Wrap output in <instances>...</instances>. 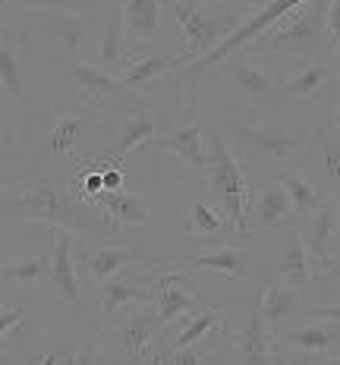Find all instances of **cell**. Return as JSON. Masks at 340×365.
Here are the masks:
<instances>
[{
  "label": "cell",
  "instance_id": "cell-42",
  "mask_svg": "<svg viewBox=\"0 0 340 365\" xmlns=\"http://www.w3.org/2000/svg\"><path fill=\"white\" fill-rule=\"evenodd\" d=\"M331 57H334V66H337V73H340V41L334 44V54H331Z\"/></svg>",
  "mask_w": 340,
  "mask_h": 365
},
{
  "label": "cell",
  "instance_id": "cell-41",
  "mask_svg": "<svg viewBox=\"0 0 340 365\" xmlns=\"http://www.w3.org/2000/svg\"><path fill=\"white\" fill-rule=\"evenodd\" d=\"M324 277H340V258H331L328 268H324Z\"/></svg>",
  "mask_w": 340,
  "mask_h": 365
},
{
  "label": "cell",
  "instance_id": "cell-1",
  "mask_svg": "<svg viewBox=\"0 0 340 365\" xmlns=\"http://www.w3.org/2000/svg\"><path fill=\"white\" fill-rule=\"evenodd\" d=\"M6 220H41L48 227H66L73 233H82L88 240H104L108 233H117L108 217V211L88 202L86 195L66 180L38 177L22 192H13L4 199Z\"/></svg>",
  "mask_w": 340,
  "mask_h": 365
},
{
  "label": "cell",
  "instance_id": "cell-3",
  "mask_svg": "<svg viewBox=\"0 0 340 365\" xmlns=\"http://www.w3.org/2000/svg\"><path fill=\"white\" fill-rule=\"evenodd\" d=\"M177 13V26L186 38V54L177 57V73L189 66L192 60H199L202 54L215 51L227 35H233L243 22V6H230V4H173Z\"/></svg>",
  "mask_w": 340,
  "mask_h": 365
},
{
  "label": "cell",
  "instance_id": "cell-7",
  "mask_svg": "<svg viewBox=\"0 0 340 365\" xmlns=\"http://www.w3.org/2000/svg\"><path fill=\"white\" fill-rule=\"evenodd\" d=\"M227 133H230L233 145L243 155H264V158H281V161L306 155L315 142V133H306V129H297V126H281V123L230 126Z\"/></svg>",
  "mask_w": 340,
  "mask_h": 365
},
{
  "label": "cell",
  "instance_id": "cell-39",
  "mask_svg": "<svg viewBox=\"0 0 340 365\" xmlns=\"http://www.w3.org/2000/svg\"><path fill=\"white\" fill-rule=\"evenodd\" d=\"M309 318H324V322H337L340 324V306H312L306 309Z\"/></svg>",
  "mask_w": 340,
  "mask_h": 365
},
{
  "label": "cell",
  "instance_id": "cell-37",
  "mask_svg": "<svg viewBox=\"0 0 340 365\" xmlns=\"http://www.w3.org/2000/svg\"><path fill=\"white\" fill-rule=\"evenodd\" d=\"M29 318V306H10L0 312V337H10L13 331L19 328L22 322Z\"/></svg>",
  "mask_w": 340,
  "mask_h": 365
},
{
  "label": "cell",
  "instance_id": "cell-8",
  "mask_svg": "<svg viewBox=\"0 0 340 365\" xmlns=\"http://www.w3.org/2000/svg\"><path fill=\"white\" fill-rule=\"evenodd\" d=\"M195 110H199V101L192 95L189 98V117L183 120V126H173L164 135H155L148 142V148L170 151V155L180 158V164H183L180 177H202V173H208V155L202 148V126L195 120Z\"/></svg>",
  "mask_w": 340,
  "mask_h": 365
},
{
  "label": "cell",
  "instance_id": "cell-4",
  "mask_svg": "<svg viewBox=\"0 0 340 365\" xmlns=\"http://www.w3.org/2000/svg\"><path fill=\"white\" fill-rule=\"evenodd\" d=\"M208 180L211 192L224 215L233 220L237 233H249V205H252V186L246 182V173L239 167L237 155L227 148V142L217 133H208Z\"/></svg>",
  "mask_w": 340,
  "mask_h": 365
},
{
  "label": "cell",
  "instance_id": "cell-25",
  "mask_svg": "<svg viewBox=\"0 0 340 365\" xmlns=\"http://www.w3.org/2000/svg\"><path fill=\"white\" fill-rule=\"evenodd\" d=\"M259 306H262V315L268 318V324H287L290 318H297L299 309H302L299 287L290 284V280H284V277L268 280L262 296H259Z\"/></svg>",
  "mask_w": 340,
  "mask_h": 365
},
{
  "label": "cell",
  "instance_id": "cell-23",
  "mask_svg": "<svg viewBox=\"0 0 340 365\" xmlns=\"http://www.w3.org/2000/svg\"><path fill=\"white\" fill-rule=\"evenodd\" d=\"M312 255H309V246L302 240V227L293 224L287 227V240H284V249L277 255V277L290 280L297 287H306L309 277H312Z\"/></svg>",
  "mask_w": 340,
  "mask_h": 365
},
{
  "label": "cell",
  "instance_id": "cell-38",
  "mask_svg": "<svg viewBox=\"0 0 340 365\" xmlns=\"http://www.w3.org/2000/svg\"><path fill=\"white\" fill-rule=\"evenodd\" d=\"M38 362L41 365H76V353H73V346H57L54 353L41 356Z\"/></svg>",
  "mask_w": 340,
  "mask_h": 365
},
{
  "label": "cell",
  "instance_id": "cell-44",
  "mask_svg": "<svg viewBox=\"0 0 340 365\" xmlns=\"http://www.w3.org/2000/svg\"><path fill=\"white\" fill-rule=\"evenodd\" d=\"M334 129L340 133V101H337V110H334Z\"/></svg>",
  "mask_w": 340,
  "mask_h": 365
},
{
  "label": "cell",
  "instance_id": "cell-18",
  "mask_svg": "<svg viewBox=\"0 0 340 365\" xmlns=\"http://www.w3.org/2000/svg\"><path fill=\"white\" fill-rule=\"evenodd\" d=\"M88 202H95L98 208L108 211L113 230H123V227H145L151 220V205L145 202V195L130 192V189H104V192L92 195Z\"/></svg>",
  "mask_w": 340,
  "mask_h": 365
},
{
  "label": "cell",
  "instance_id": "cell-6",
  "mask_svg": "<svg viewBox=\"0 0 340 365\" xmlns=\"http://www.w3.org/2000/svg\"><path fill=\"white\" fill-rule=\"evenodd\" d=\"M211 73H221L224 79L233 82V88L239 91V98L246 101L249 110H259V113H274L284 101V86L274 79L268 70L262 66V60L255 51H237L227 60L215 66Z\"/></svg>",
  "mask_w": 340,
  "mask_h": 365
},
{
  "label": "cell",
  "instance_id": "cell-33",
  "mask_svg": "<svg viewBox=\"0 0 340 365\" xmlns=\"http://www.w3.org/2000/svg\"><path fill=\"white\" fill-rule=\"evenodd\" d=\"M183 230H186V233H205V237H217V233L237 230V227H233V220L227 217V215H217L211 205L192 202V208H189V217H186Z\"/></svg>",
  "mask_w": 340,
  "mask_h": 365
},
{
  "label": "cell",
  "instance_id": "cell-26",
  "mask_svg": "<svg viewBox=\"0 0 340 365\" xmlns=\"http://www.w3.org/2000/svg\"><path fill=\"white\" fill-rule=\"evenodd\" d=\"M168 70H177V57L168 54H130L123 57V63L117 66V76L123 79L126 88H145L148 82H155L158 76H164Z\"/></svg>",
  "mask_w": 340,
  "mask_h": 365
},
{
  "label": "cell",
  "instance_id": "cell-27",
  "mask_svg": "<svg viewBox=\"0 0 340 365\" xmlns=\"http://www.w3.org/2000/svg\"><path fill=\"white\" fill-rule=\"evenodd\" d=\"M139 258H145V249L135 242V246H98L92 255H88V280L92 284H101V280L108 277H117L120 271L126 268L130 262H139Z\"/></svg>",
  "mask_w": 340,
  "mask_h": 365
},
{
  "label": "cell",
  "instance_id": "cell-24",
  "mask_svg": "<svg viewBox=\"0 0 340 365\" xmlns=\"http://www.w3.org/2000/svg\"><path fill=\"white\" fill-rule=\"evenodd\" d=\"M0 82H4L6 95L26 108L29 95H26V73H22V38L13 29H6L4 38H0Z\"/></svg>",
  "mask_w": 340,
  "mask_h": 365
},
{
  "label": "cell",
  "instance_id": "cell-19",
  "mask_svg": "<svg viewBox=\"0 0 340 365\" xmlns=\"http://www.w3.org/2000/svg\"><path fill=\"white\" fill-rule=\"evenodd\" d=\"M284 344L290 349H297V356H290L287 362H306L309 356H319L321 359V356H328L331 349L340 346V324L337 322L324 324V318L299 324L290 334H284Z\"/></svg>",
  "mask_w": 340,
  "mask_h": 365
},
{
  "label": "cell",
  "instance_id": "cell-20",
  "mask_svg": "<svg viewBox=\"0 0 340 365\" xmlns=\"http://www.w3.org/2000/svg\"><path fill=\"white\" fill-rule=\"evenodd\" d=\"M51 284L73 312L79 309V274L73 262V230L54 227V252H51Z\"/></svg>",
  "mask_w": 340,
  "mask_h": 365
},
{
  "label": "cell",
  "instance_id": "cell-12",
  "mask_svg": "<svg viewBox=\"0 0 340 365\" xmlns=\"http://www.w3.org/2000/svg\"><path fill=\"white\" fill-rule=\"evenodd\" d=\"M180 264H189L195 271H211L221 277L246 280L252 274V246L249 242H217L205 252H186L180 255Z\"/></svg>",
  "mask_w": 340,
  "mask_h": 365
},
{
  "label": "cell",
  "instance_id": "cell-2",
  "mask_svg": "<svg viewBox=\"0 0 340 365\" xmlns=\"http://www.w3.org/2000/svg\"><path fill=\"white\" fill-rule=\"evenodd\" d=\"M328 10H331V0H306V4L290 10L274 29H268L252 44V48H259L255 54L299 57V60H319V57L334 54Z\"/></svg>",
  "mask_w": 340,
  "mask_h": 365
},
{
  "label": "cell",
  "instance_id": "cell-16",
  "mask_svg": "<svg viewBox=\"0 0 340 365\" xmlns=\"http://www.w3.org/2000/svg\"><path fill=\"white\" fill-rule=\"evenodd\" d=\"M274 349H277V344H274V337H271V324H268V318L262 315V306L255 302L252 312H249V324L237 337V356H239V362H246V365L284 362V356H277Z\"/></svg>",
  "mask_w": 340,
  "mask_h": 365
},
{
  "label": "cell",
  "instance_id": "cell-15",
  "mask_svg": "<svg viewBox=\"0 0 340 365\" xmlns=\"http://www.w3.org/2000/svg\"><path fill=\"white\" fill-rule=\"evenodd\" d=\"M73 79L79 86L82 101L92 110H98L101 104H108L110 98H117L123 91V79L117 76V70H108L98 60H76L73 63Z\"/></svg>",
  "mask_w": 340,
  "mask_h": 365
},
{
  "label": "cell",
  "instance_id": "cell-32",
  "mask_svg": "<svg viewBox=\"0 0 340 365\" xmlns=\"http://www.w3.org/2000/svg\"><path fill=\"white\" fill-rule=\"evenodd\" d=\"M287 186V192H290V202H293V215H297L299 220L306 217V215H312L315 208H321L324 199H321V192H319V186H315L312 180H306V177H297V173H281L277 177Z\"/></svg>",
  "mask_w": 340,
  "mask_h": 365
},
{
  "label": "cell",
  "instance_id": "cell-22",
  "mask_svg": "<svg viewBox=\"0 0 340 365\" xmlns=\"http://www.w3.org/2000/svg\"><path fill=\"white\" fill-rule=\"evenodd\" d=\"M334 73H337V66H334V57L331 54L319 57V60H306V66L284 82V95L290 98V101H315V98H321V91L328 88Z\"/></svg>",
  "mask_w": 340,
  "mask_h": 365
},
{
  "label": "cell",
  "instance_id": "cell-5",
  "mask_svg": "<svg viewBox=\"0 0 340 365\" xmlns=\"http://www.w3.org/2000/svg\"><path fill=\"white\" fill-rule=\"evenodd\" d=\"M302 4H306V0H268V4H264L259 13H252L249 19L239 22L237 32L227 35L215 51H208V54H202L199 60H192L189 66H183V70L177 73V79L180 82H189V88L195 91V86H199V82L205 79V76L215 70L217 63H221V60H227L230 54H237V51H243L246 44H255L264 32H268V29H274L277 22L287 16V13L297 10V6H302Z\"/></svg>",
  "mask_w": 340,
  "mask_h": 365
},
{
  "label": "cell",
  "instance_id": "cell-40",
  "mask_svg": "<svg viewBox=\"0 0 340 365\" xmlns=\"http://www.w3.org/2000/svg\"><path fill=\"white\" fill-rule=\"evenodd\" d=\"M328 29H331V38H334V44H337V41H340V0H331Z\"/></svg>",
  "mask_w": 340,
  "mask_h": 365
},
{
  "label": "cell",
  "instance_id": "cell-35",
  "mask_svg": "<svg viewBox=\"0 0 340 365\" xmlns=\"http://www.w3.org/2000/svg\"><path fill=\"white\" fill-rule=\"evenodd\" d=\"M312 151L319 155L324 177L331 182H340V139H337V133L319 129V133H315V142H312Z\"/></svg>",
  "mask_w": 340,
  "mask_h": 365
},
{
  "label": "cell",
  "instance_id": "cell-34",
  "mask_svg": "<svg viewBox=\"0 0 340 365\" xmlns=\"http://www.w3.org/2000/svg\"><path fill=\"white\" fill-rule=\"evenodd\" d=\"M51 280V255H32L26 262L4 264V284H38Z\"/></svg>",
  "mask_w": 340,
  "mask_h": 365
},
{
  "label": "cell",
  "instance_id": "cell-13",
  "mask_svg": "<svg viewBox=\"0 0 340 365\" xmlns=\"http://www.w3.org/2000/svg\"><path fill=\"white\" fill-rule=\"evenodd\" d=\"M293 215V202L290 192L281 180L277 182H264L259 192L252 195V205H249V227L262 233H274V230H287V220Z\"/></svg>",
  "mask_w": 340,
  "mask_h": 365
},
{
  "label": "cell",
  "instance_id": "cell-11",
  "mask_svg": "<svg viewBox=\"0 0 340 365\" xmlns=\"http://www.w3.org/2000/svg\"><path fill=\"white\" fill-rule=\"evenodd\" d=\"M164 331L161 315H155L151 309H139L130 312L126 318H120L113 324V334L120 337L126 356L133 362H158V337Z\"/></svg>",
  "mask_w": 340,
  "mask_h": 365
},
{
  "label": "cell",
  "instance_id": "cell-10",
  "mask_svg": "<svg viewBox=\"0 0 340 365\" xmlns=\"http://www.w3.org/2000/svg\"><path fill=\"white\" fill-rule=\"evenodd\" d=\"M145 280H151V290H155L158 302V315L164 324L183 318L186 312H192L202 299V287L199 280H192L189 274H142Z\"/></svg>",
  "mask_w": 340,
  "mask_h": 365
},
{
  "label": "cell",
  "instance_id": "cell-29",
  "mask_svg": "<svg viewBox=\"0 0 340 365\" xmlns=\"http://www.w3.org/2000/svg\"><path fill=\"white\" fill-rule=\"evenodd\" d=\"M155 299V290H142L135 280H123V277H108L98 284V306H101L104 315H113V312L133 306V302H151Z\"/></svg>",
  "mask_w": 340,
  "mask_h": 365
},
{
  "label": "cell",
  "instance_id": "cell-36",
  "mask_svg": "<svg viewBox=\"0 0 340 365\" xmlns=\"http://www.w3.org/2000/svg\"><path fill=\"white\" fill-rule=\"evenodd\" d=\"M16 4L41 6V10H48V13H54V10H70V13H88V10H98L95 4H86V0H16Z\"/></svg>",
  "mask_w": 340,
  "mask_h": 365
},
{
  "label": "cell",
  "instance_id": "cell-17",
  "mask_svg": "<svg viewBox=\"0 0 340 365\" xmlns=\"http://www.w3.org/2000/svg\"><path fill=\"white\" fill-rule=\"evenodd\" d=\"M95 123H98L95 110H73V113H63L60 120H54V126L48 129V135H44V142H41V151H38V164L51 161V158H57V155H70L76 148V142H79L88 129H95Z\"/></svg>",
  "mask_w": 340,
  "mask_h": 365
},
{
  "label": "cell",
  "instance_id": "cell-9",
  "mask_svg": "<svg viewBox=\"0 0 340 365\" xmlns=\"http://www.w3.org/2000/svg\"><path fill=\"white\" fill-rule=\"evenodd\" d=\"M95 13L98 10H88V13L54 10L44 19H38L35 29L54 44L57 57L79 60V54L88 48V35H92V26H95Z\"/></svg>",
  "mask_w": 340,
  "mask_h": 365
},
{
  "label": "cell",
  "instance_id": "cell-21",
  "mask_svg": "<svg viewBox=\"0 0 340 365\" xmlns=\"http://www.w3.org/2000/svg\"><path fill=\"white\" fill-rule=\"evenodd\" d=\"M337 220H340V208L334 202H324L321 208H315L312 215H306L299 220L302 227V240L309 246V255H312V264L319 271L328 268V246H331V237L337 230Z\"/></svg>",
  "mask_w": 340,
  "mask_h": 365
},
{
  "label": "cell",
  "instance_id": "cell-30",
  "mask_svg": "<svg viewBox=\"0 0 340 365\" xmlns=\"http://www.w3.org/2000/svg\"><path fill=\"white\" fill-rule=\"evenodd\" d=\"M224 324V315L221 309H199L195 315H186L180 318V328L173 334V353H180V349H195L199 340H205L211 331H217Z\"/></svg>",
  "mask_w": 340,
  "mask_h": 365
},
{
  "label": "cell",
  "instance_id": "cell-28",
  "mask_svg": "<svg viewBox=\"0 0 340 365\" xmlns=\"http://www.w3.org/2000/svg\"><path fill=\"white\" fill-rule=\"evenodd\" d=\"M130 35L126 32V16H123V4H113L108 10V19H104L101 38H98V48H95V60L108 70H117L123 63V38Z\"/></svg>",
  "mask_w": 340,
  "mask_h": 365
},
{
  "label": "cell",
  "instance_id": "cell-43",
  "mask_svg": "<svg viewBox=\"0 0 340 365\" xmlns=\"http://www.w3.org/2000/svg\"><path fill=\"white\" fill-rule=\"evenodd\" d=\"M208 4H230V6H239V4H246V0H208Z\"/></svg>",
  "mask_w": 340,
  "mask_h": 365
},
{
  "label": "cell",
  "instance_id": "cell-14",
  "mask_svg": "<svg viewBox=\"0 0 340 365\" xmlns=\"http://www.w3.org/2000/svg\"><path fill=\"white\" fill-rule=\"evenodd\" d=\"M158 126H161V123H158V117H155V110H151V104H148L142 95H133V110L126 113V120H123V126H120V133L113 135V151H110V158L123 161L130 151L148 145V142L158 135Z\"/></svg>",
  "mask_w": 340,
  "mask_h": 365
},
{
  "label": "cell",
  "instance_id": "cell-31",
  "mask_svg": "<svg viewBox=\"0 0 340 365\" xmlns=\"http://www.w3.org/2000/svg\"><path fill=\"white\" fill-rule=\"evenodd\" d=\"M161 10L164 0H123V16H126V32L130 38L148 41L161 29Z\"/></svg>",
  "mask_w": 340,
  "mask_h": 365
}]
</instances>
